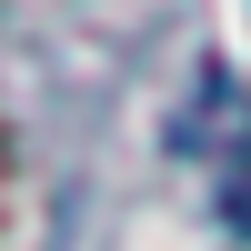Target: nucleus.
I'll list each match as a JSON object with an SVG mask.
<instances>
[{
    "instance_id": "obj_1",
    "label": "nucleus",
    "mask_w": 251,
    "mask_h": 251,
    "mask_svg": "<svg viewBox=\"0 0 251 251\" xmlns=\"http://www.w3.org/2000/svg\"><path fill=\"white\" fill-rule=\"evenodd\" d=\"M221 181H211V201H221V221L231 231H251V100H241V80L221 71Z\"/></svg>"
}]
</instances>
